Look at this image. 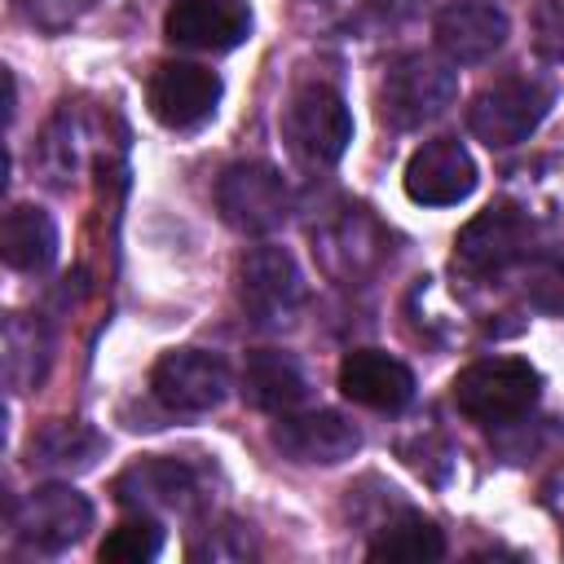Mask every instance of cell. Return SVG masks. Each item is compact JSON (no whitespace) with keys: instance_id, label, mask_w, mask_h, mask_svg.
Here are the masks:
<instances>
[{"instance_id":"obj_3","label":"cell","mask_w":564,"mask_h":564,"mask_svg":"<svg viewBox=\"0 0 564 564\" xmlns=\"http://www.w3.org/2000/svg\"><path fill=\"white\" fill-rule=\"evenodd\" d=\"M551 110V84L538 75H502L485 84L467 106V128L489 150H511L538 132Z\"/></svg>"},{"instance_id":"obj_28","label":"cell","mask_w":564,"mask_h":564,"mask_svg":"<svg viewBox=\"0 0 564 564\" xmlns=\"http://www.w3.org/2000/svg\"><path fill=\"white\" fill-rule=\"evenodd\" d=\"M423 0H370V9H379L383 18H405V13H414Z\"/></svg>"},{"instance_id":"obj_2","label":"cell","mask_w":564,"mask_h":564,"mask_svg":"<svg viewBox=\"0 0 564 564\" xmlns=\"http://www.w3.org/2000/svg\"><path fill=\"white\" fill-rule=\"evenodd\" d=\"M458 97V70L432 53H401L388 62L379 84V106L392 128H423L441 119Z\"/></svg>"},{"instance_id":"obj_17","label":"cell","mask_w":564,"mask_h":564,"mask_svg":"<svg viewBox=\"0 0 564 564\" xmlns=\"http://www.w3.org/2000/svg\"><path fill=\"white\" fill-rule=\"evenodd\" d=\"M339 392L366 410L397 414L414 401V375L383 348H352L339 361Z\"/></svg>"},{"instance_id":"obj_10","label":"cell","mask_w":564,"mask_h":564,"mask_svg":"<svg viewBox=\"0 0 564 564\" xmlns=\"http://www.w3.org/2000/svg\"><path fill=\"white\" fill-rule=\"evenodd\" d=\"M115 502L141 516H189L203 502L198 471L181 458H137L115 476Z\"/></svg>"},{"instance_id":"obj_19","label":"cell","mask_w":564,"mask_h":564,"mask_svg":"<svg viewBox=\"0 0 564 564\" xmlns=\"http://www.w3.org/2000/svg\"><path fill=\"white\" fill-rule=\"evenodd\" d=\"M0 256L18 273H44L57 260V225H53V216L44 207H35V203L9 207L4 225H0Z\"/></svg>"},{"instance_id":"obj_11","label":"cell","mask_w":564,"mask_h":564,"mask_svg":"<svg viewBox=\"0 0 564 564\" xmlns=\"http://www.w3.org/2000/svg\"><path fill=\"white\" fill-rule=\"evenodd\" d=\"M150 392L172 414H207L229 397V370L216 352L176 348V352L154 361Z\"/></svg>"},{"instance_id":"obj_27","label":"cell","mask_w":564,"mask_h":564,"mask_svg":"<svg viewBox=\"0 0 564 564\" xmlns=\"http://www.w3.org/2000/svg\"><path fill=\"white\" fill-rule=\"evenodd\" d=\"M88 9H97V0H18V13L40 31H66Z\"/></svg>"},{"instance_id":"obj_9","label":"cell","mask_w":564,"mask_h":564,"mask_svg":"<svg viewBox=\"0 0 564 564\" xmlns=\"http://www.w3.org/2000/svg\"><path fill=\"white\" fill-rule=\"evenodd\" d=\"M9 524L22 546L40 555H57L93 529V502L70 485H40L13 507Z\"/></svg>"},{"instance_id":"obj_22","label":"cell","mask_w":564,"mask_h":564,"mask_svg":"<svg viewBox=\"0 0 564 564\" xmlns=\"http://www.w3.org/2000/svg\"><path fill=\"white\" fill-rule=\"evenodd\" d=\"M370 560H441L445 555V533L419 516V511H397L383 520L370 538Z\"/></svg>"},{"instance_id":"obj_18","label":"cell","mask_w":564,"mask_h":564,"mask_svg":"<svg viewBox=\"0 0 564 564\" xmlns=\"http://www.w3.org/2000/svg\"><path fill=\"white\" fill-rule=\"evenodd\" d=\"M238 388H242V401L251 410H264V414H291L308 397V379H304L300 361L291 352H278V348L247 352Z\"/></svg>"},{"instance_id":"obj_12","label":"cell","mask_w":564,"mask_h":564,"mask_svg":"<svg viewBox=\"0 0 564 564\" xmlns=\"http://www.w3.org/2000/svg\"><path fill=\"white\" fill-rule=\"evenodd\" d=\"M150 115L172 128V132H189L198 123H207L220 106V75L198 66V62H159L145 88Z\"/></svg>"},{"instance_id":"obj_7","label":"cell","mask_w":564,"mask_h":564,"mask_svg":"<svg viewBox=\"0 0 564 564\" xmlns=\"http://www.w3.org/2000/svg\"><path fill=\"white\" fill-rule=\"evenodd\" d=\"M529 242H533V220L516 203H489L463 225L454 242V264L471 278H498L533 256Z\"/></svg>"},{"instance_id":"obj_23","label":"cell","mask_w":564,"mask_h":564,"mask_svg":"<svg viewBox=\"0 0 564 564\" xmlns=\"http://www.w3.org/2000/svg\"><path fill=\"white\" fill-rule=\"evenodd\" d=\"M159 551H163V529H159V520L132 511L123 524H115V529L106 533V542H101L97 555H101L106 564H145V560H154Z\"/></svg>"},{"instance_id":"obj_5","label":"cell","mask_w":564,"mask_h":564,"mask_svg":"<svg viewBox=\"0 0 564 564\" xmlns=\"http://www.w3.org/2000/svg\"><path fill=\"white\" fill-rule=\"evenodd\" d=\"M238 295L242 313L260 330H282L304 308V273L286 247H251L238 264Z\"/></svg>"},{"instance_id":"obj_8","label":"cell","mask_w":564,"mask_h":564,"mask_svg":"<svg viewBox=\"0 0 564 564\" xmlns=\"http://www.w3.org/2000/svg\"><path fill=\"white\" fill-rule=\"evenodd\" d=\"M313 251L335 282H361L388 260V229L366 207H335L313 225Z\"/></svg>"},{"instance_id":"obj_14","label":"cell","mask_w":564,"mask_h":564,"mask_svg":"<svg viewBox=\"0 0 564 564\" xmlns=\"http://www.w3.org/2000/svg\"><path fill=\"white\" fill-rule=\"evenodd\" d=\"M269 441L282 449L291 463H313V467H335L361 449V432L339 414V410H304V414H278Z\"/></svg>"},{"instance_id":"obj_4","label":"cell","mask_w":564,"mask_h":564,"mask_svg":"<svg viewBox=\"0 0 564 564\" xmlns=\"http://www.w3.org/2000/svg\"><path fill=\"white\" fill-rule=\"evenodd\" d=\"M282 141L304 167H330L352 141V115L330 84H300L282 110Z\"/></svg>"},{"instance_id":"obj_24","label":"cell","mask_w":564,"mask_h":564,"mask_svg":"<svg viewBox=\"0 0 564 564\" xmlns=\"http://www.w3.org/2000/svg\"><path fill=\"white\" fill-rule=\"evenodd\" d=\"M524 295L542 313H564V247H546V251L529 256Z\"/></svg>"},{"instance_id":"obj_25","label":"cell","mask_w":564,"mask_h":564,"mask_svg":"<svg viewBox=\"0 0 564 564\" xmlns=\"http://www.w3.org/2000/svg\"><path fill=\"white\" fill-rule=\"evenodd\" d=\"M251 555H256V538L238 520H225V524L207 529L189 546V560H212V564H238V560H251Z\"/></svg>"},{"instance_id":"obj_26","label":"cell","mask_w":564,"mask_h":564,"mask_svg":"<svg viewBox=\"0 0 564 564\" xmlns=\"http://www.w3.org/2000/svg\"><path fill=\"white\" fill-rule=\"evenodd\" d=\"M79 137H75V119H70V110H62L53 123H48V132H44V167H48V181H66L75 167H79V145H75Z\"/></svg>"},{"instance_id":"obj_1","label":"cell","mask_w":564,"mask_h":564,"mask_svg":"<svg viewBox=\"0 0 564 564\" xmlns=\"http://www.w3.org/2000/svg\"><path fill=\"white\" fill-rule=\"evenodd\" d=\"M542 379L520 357H485L458 370L454 379V405L480 423V427H511L538 405Z\"/></svg>"},{"instance_id":"obj_16","label":"cell","mask_w":564,"mask_h":564,"mask_svg":"<svg viewBox=\"0 0 564 564\" xmlns=\"http://www.w3.org/2000/svg\"><path fill=\"white\" fill-rule=\"evenodd\" d=\"M507 13L489 0H458V4H445L436 13V48L445 62L454 66H476V62H489L502 44H507Z\"/></svg>"},{"instance_id":"obj_21","label":"cell","mask_w":564,"mask_h":564,"mask_svg":"<svg viewBox=\"0 0 564 564\" xmlns=\"http://www.w3.org/2000/svg\"><path fill=\"white\" fill-rule=\"evenodd\" d=\"M97 454H101V436L75 419H48L26 445V458L40 471H84L97 463Z\"/></svg>"},{"instance_id":"obj_13","label":"cell","mask_w":564,"mask_h":564,"mask_svg":"<svg viewBox=\"0 0 564 564\" xmlns=\"http://www.w3.org/2000/svg\"><path fill=\"white\" fill-rule=\"evenodd\" d=\"M476 163L463 141L432 137L405 163V194L423 207H454L476 189Z\"/></svg>"},{"instance_id":"obj_6","label":"cell","mask_w":564,"mask_h":564,"mask_svg":"<svg viewBox=\"0 0 564 564\" xmlns=\"http://www.w3.org/2000/svg\"><path fill=\"white\" fill-rule=\"evenodd\" d=\"M216 212L238 234H273L291 216V189L273 163H229L216 181Z\"/></svg>"},{"instance_id":"obj_15","label":"cell","mask_w":564,"mask_h":564,"mask_svg":"<svg viewBox=\"0 0 564 564\" xmlns=\"http://www.w3.org/2000/svg\"><path fill=\"white\" fill-rule=\"evenodd\" d=\"M163 31L176 48L229 53L251 35V4L247 0H176L163 18Z\"/></svg>"},{"instance_id":"obj_20","label":"cell","mask_w":564,"mask_h":564,"mask_svg":"<svg viewBox=\"0 0 564 564\" xmlns=\"http://www.w3.org/2000/svg\"><path fill=\"white\" fill-rule=\"evenodd\" d=\"M4 383L9 392H31L44 383L48 366H53V339H48V326L31 313H9L4 322Z\"/></svg>"}]
</instances>
